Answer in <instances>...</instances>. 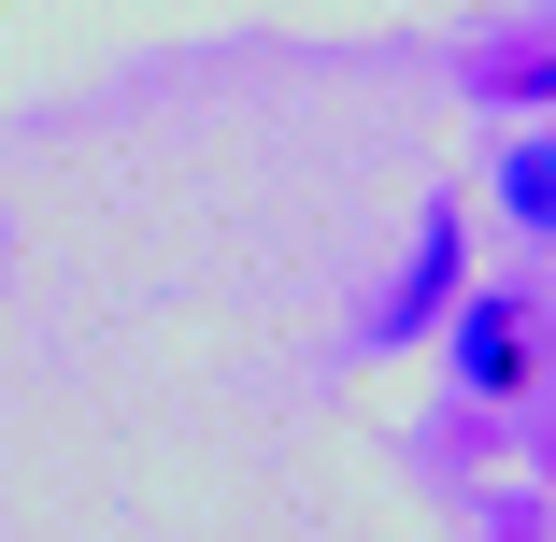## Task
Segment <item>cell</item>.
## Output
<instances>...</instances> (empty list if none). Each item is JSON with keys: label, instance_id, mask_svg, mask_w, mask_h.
<instances>
[{"label": "cell", "instance_id": "3957f363", "mask_svg": "<svg viewBox=\"0 0 556 542\" xmlns=\"http://www.w3.org/2000/svg\"><path fill=\"white\" fill-rule=\"evenodd\" d=\"M485 200L514 214L528 243H556V115H542V129H500V172H485Z\"/></svg>", "mask_w": 556, "mask_h": 542}, {"label": "cell", "instance_id": "277c9868", "mask_svg": "<svg viewBox=\"0 0 556 542\" xmlns=\"http://www.w3.org/2000/svg\"><path fill=\"white\" fill-rule=\"evenodd\" d=\"M471 86L500 100V115H556V29H514V43H485V58H471Z\"/></svg>", "mask_w": 556, "mask_h": 542}, {"label": "cell", "instance_id": "7a4b0ae2", "mask_svg": "<svg viewBox=\"0 0 556 542\" xmlns=\"http://www.w3.org/2000/svg\"><path fill=\"white\" fill-rule=\"evenodd\" d=\"M528 371H542L528 300H500V286H485V300H457V386H471V400H514Z\"/></svg>", "mask_w": 556, "mask_h": 542}, {"label": "cell", "instance_id": "6da1fadb", "mask_svg": "<svg viewBox=\"0 0 556 542\" xmlns=\"http://www.w3.org/2000/svg\"><path fill=\"white\" fill-rule=\"evenodd\" d=\"M457 272H471V229H457V200L414 229V272L386 286V314H371V343H428L442 314H457Z\"/></svg>", "mask_w": 556, "mask_h": 542}]
</instances>
